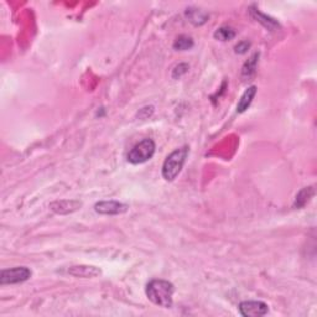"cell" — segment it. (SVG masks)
I'll list each match as a JSON object with an SVG mask.
<instances>
[{"label":"cell","instance_id":"cell-5","mask_svg":"<svg viewBox=\"0 0 317 317\" xmlns=\"http://www.w3.org/2000/svg\"><path fill=\"white\" fill-rule=\"evenodd\" d=\"M239 313L243 317H260L269 312V307L263 301H243L238 306Z\"/></svg>","mask_w":317,"mask_h":317},{"label":"cell","instance_id":"cell-12","mask_svg":"<svg viewBox=\"0 0 317 317\" xmlns=\"http://www.w3.org/2000/svg\"><path fill=\"white\" fill-rule=\"evenodd\" d=\"M315 194V190L313 187H306L302 191H300V193L296 196V201H295V207L297 208H302L306 204L308 203V201L311 199V197Z\"/></svg>","mask_w":317,"mask_h":317},{"label":"cell","instance_id":"cell-1","mask_svg":"<svg viewBox=\"0 0 317 317\" xmlns=\"http://www.w3.org/2000/svg\"><path fill=\"white\" fill-rule=\"evenodd\" d=\"M175 286L172 282L162 279H153L148 282L145 294L148 299L156 306L170 308L174 305Z\"/></svg>","mask_w":317,"mask_h":317},{"label":"cell","instance_id":"cell-16","mask_svg":"<svg viewBox=\"0 0 317 317\" xmlns=\"http://www.w3.org/2000/svg\"><path fill=\"white\" fill-rule=\"evenodd\" d=\"M188 70H190V66H188L187 63H180V65L175 67L174 72H172V78H175V79L180 78V77H182L183 74L187 73Z\"/></svg>","mask_w":317,"mask_h":317},{"label":"cell","instance_id":"cell-8","mask_svg":"<svg viewBox=\"0 0 317 317\" xmlns=\"http://www.w3.org/2000/svg\"><path fill=\"white\" fill-rule=\"evenodd\" d=\"M68 274L76 278H95V276L102 275V270L97 266L93 265H74L68 269Z\"/></svg>","mask_w":317,"mask_h":317},{"label":"cell","instance_id":"cell-9","mask_svg":"<svg viewBox=\"0 0 317 317\" xmlns=\"http://www.w3.org/2000/svg\"><path fill=\"white\" fill-rule=\"evenodd\" d=\"M255 95H257V87L255 86H250L249 88L246 89V92L242 94L241 99H239L238 104H237V112L238 113H244L253 103Z\"/></svg>","mask_w":317,"mask_h":317},{"label":"cell","instance_id":"cell-15","mask_svg":"<svg viewBox=\"0 0 317 317\" xmlns=\"http://www.w3.org/2000/svg\"><path fill=\"white\" fill-rule=\"evenodd\" d=\"M258 57H259V53H254V55H253V57L248 61V62L246 63V66L243 67V74H248V76H250V73H253V72L255 71Z\"/></svg>","mask_w":317,"mask_h":317},{"label":"cell","instance_id":"cell-11","mask_svg":"<svg viewBox=\"0 0 317 317\" xmlns=\"http://www.w3.org/2000/svg\"><path fill=\"white\" fill-rule=\"evenodd\" d=\"M250 14H252L253 18L257 19V21L263 24L266 29H269V30H275V29L279 28L278 21L274 20V19L270 17H266L265 14H262V13L258 12V10H250Z\"/></svg>","mask_w":317,"mask_h":317},{"label":"cell","instance_id":"cell-7","mask_svg":"<svg viewBox=\"0 0 317 317\" xmlns=\"http://www.w3.org/2000/svg\"><path fill=\"white\" fill-rule=\"evenodd\" d=\"M50 207L53 212L58 213V215H68V213L81 209L82 202L76 201V199H62V201L52 202Z\"/></svg>","mask_w":317,"mask_h":317},{"label":"cell","instance_id":"cell-3","mask_svg":"<svg viewBox=\"0 0 317 317\" xmlns=\"http://www.w3.org/2000/svg\"><path fill=\"white\" fill-rule=\"evenodd\" d=\"M155 149L156 146L153 139L141 140L129 151L127 156L128 162L133 165L144 164V162L153 158L154 154H155Z\"/></svg>","mask_w":317,"mask_h":317},{"label":"cell","instance_id":"cell-6","mask_svg":"<svg viewBox=\"0 0 317 317\" xmlns=\"http://www.w3.org/2000/svg\"><path fill=\"white\" fill-rule=\"evenodd\" d=\"M94 209L97 213L100 215H107V216H116V215H122L125 213L129 209V206L125 203H122L119 201H100L97 202L94 204Z\"/></svg>","mask_w":317,"mask_h":317},{"label":"cell","instance_id":"cell-10","mask_svg":"<svg viewBox=\"0 0 317 317\" xmlns=\"http://www.w3.org/2000/svg\"><path fill=\"white\" fill-rule=\"evenodd\" d=\"M186 17L194 25H202V24H204L208 20L209 15L206 12H203V10L190 8V9L186 10Z\"/></svg>","mask_w":317,"mask_h":317},{"label":"cell","instance_id":"cell-4","mask_svg":"<svg viewBox=\"0 0 317 317\" xmlns=\"http://www.w3.org/2000/svg\"><path fill=\"white\" fill-rule=\"evenodd\" d=\"M33 273L26 266H15L10 269H3L0 271V284L2 285H14L20 284L31 278Z\"/></svg>","mask_w":317,"mask_h":317},{"label":"cell","instance_id":"cell-13","mask_svg":"<svg viewBox=\"0 0 317 317\" xmlns=\"http://www.w3.org/2000/svg\"><path fill=\"white\" fill-rule=\"evenodd\" d=\"M194 42L192 40V37L187 36V35H181L178 36L174 42V49L176 51H187V50H191L193 47Z\"/></svg>","mask_w":317,"mask_h":317},{"label":"cell","instance_id":"cell-2","mask_svg":"<svg viewBox=\"0 0 317 317\" xmlns=\"http://www.w3.org/2000/svg\"><path fill=\"white\" fill-rule=\"evenodd\" d=\"M188 154H190V148L187 145L172 151L165 159L164 165H162V177L166 181H174L182 171V167L186 160H187Z\"/></svg>","mask_w":317,"mask_h":317},{"label":"cell","instance_id":"cell-17","mask_svg":"<svg viewBox=\"0 0 317 317\" xmlns=\"http://www.w3.org/2000/svg\"><path fill=\"white\" fill-rule=\"evenodd\" d=\"M250 47V44L248 41H242L239 42L238 45H236V47H234V51H236V53H241V55H243V53L247 52V50Z\"/></svg>","mask_w":317,"mask_h":317},{"label":"cell","instance_id":"cell-14","mask_svg":"<svg viewBox=\"0 0 317 317\" xmlns=\"http://www.w3.org/2000/svg\"><path fill=\"white\" fill-rule=\"evenodd\" d=\"M234 36H236V31L229 26H222V28L217 29L213 34V37L216 40H220V41H229V40L234 39Z\"/></svg>","mask_w":317,"mask_h":317}]
</instances>
